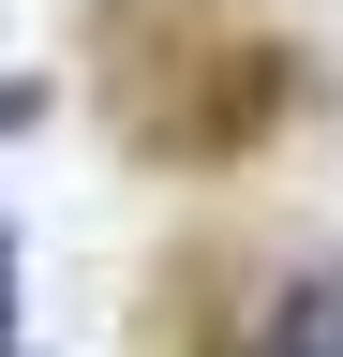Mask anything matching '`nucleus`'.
Returning <instances> with one entry per match:
<instances>
[{"mask_svg":"<svg viewBox=\"0 0 343 357\" xmlns=\"http://www.w3.org/2000/svg\"><path fill=\"white\" fill-rule=\"evenodd\" d=\"M239 357H343V253L284 268V298L254 312V342H239Z\"/></svg>","mask_w":343,"mask_h":357,"instance_id":"1","label":"nucleus"},{"mask_svg":"<svg viewBox=\"0 0 343 357\" xmlns=\"http://www.w3.org/2000/svg\"><path fill=\"white\" fill-rule=\"evenodd\" d=\"M45 105H60V75H0V134H30Z\"/></svg>","mask_w":343,"mask_h":357,"instance_id":"2","label":"nucleus"},{"mask_svg":"<svg viewBox=\"0 0 343 357\" xmlns=\"http://www.w3.org/2000/svg\"><path fill=\"white\" fill-rule=\"evenodd\" d=\"M0 357H15V223H0Z\"/></svg>","mask_w":343,"mask_h":357,"instance_id":"3","label":"nucleus"}]
</instances>
